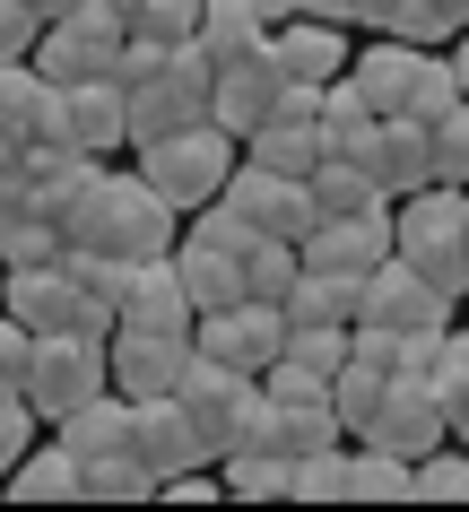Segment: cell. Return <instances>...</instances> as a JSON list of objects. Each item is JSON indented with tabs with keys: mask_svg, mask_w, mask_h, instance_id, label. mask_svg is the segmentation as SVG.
I'll return each mask as SVG.
<instances>
[{
	"mask_svg": "<svg viewBox=\"0 0 469 512\" xmlns=\"http://www.w3.org/2000/svg\"><path fill=\"white\" fill-rule=\"evenodd\" d=\"M174 200L148 174H96V191L87 200H70L61 209V243L70 252H122V261H157V252H174Z\"/></svg>",
	"mask_w": 469,
	"mask_h": 512,
	"instance_id": "cell-1",
	"label": "cell"
},
{
	"mask_svg": "<svg viewBox=\"0 0 469 512\" xmlns=\"http://www.w3.org/2000/svg\"><path fill=\"white\" fill-rule=\"evenodd\" d=\"M174 400H183V417L200 426L209 460L261 443V417H270L261 374H235V365H218V356H200V348H192V365H183V382H174Z\"/></svg>",
	"mask_w": 469,
	"mask_h": 512,
	"instance_id": "cell-2",
	"label": "cell"
},
{
	"mask_svg": "<svg viewBox=\"0 0 469 512\" xmlns=\"http://www.w3.org/2000/svg\"><path fill=\"white\" fill-rule=\"evenodd\" d=\"M391 252L426 270L435 287L469 296V235H461V191L452 183H417L409 200H391Z\"/></svg>",
	"mask_w": 469,
	"mask_h": 512,
	"instance_id": "cell-3",
	"label": "cell"
},
{
	"mask_svg": "<svg viewBox=\"0 0 469 512\" xmlns=\"http://www.w3.org/2000/svg\"><path fill=\"white\" fill-rule=\"evenodd\" d=\"M235 148L244 139L218 131V122H192V131H166V139H139V174L166 191L174 209H209L235 174Z\"/></svg>",
	"mask_w": 469,
	"mask_h": 512,
	"instance_id": "cell-4",
	"label": "cell"
},
{
	"mask_svg": "<svg viewBox=\"0 0 469 512\" xmlns=\"http://www.w3.org/2000/svg\"><path fill=\"white\" fill-rule=\"evenodd\" d=\"M105 339H87V330H35L27 348V408L53 426V417H70L79 400H96L105 391Z\"/></svg>",
	"mask_w": 469,
	"mask_h": 512,
	"instance_id": "cell-5",
	"label": "cell"
},
{
	"mask_svg": "<svg viewBox=\"0 0 469 512\" xmlns=\"http://www.w3.org/2000/svg\"><path fill=\"white\" fill-rule=\"evenodd\" d=\"M122 44H131V35H122V18H113L105 0H87V9H70V18H53V27L35 35L27 61H35L53 87H79V79H105L113 61H122Z\"/></svg>",
	"mask_w": 469,
	"mask_h": 512,
	"instance_id": "cell-6",
	"label": "cell"
},
{
	"mask_svg": "<svg viewBox=\"0 0 469 512\" xmlns=\"http://www.w3.org/2000/svg\"><path fill=\"white\" fill-rule=\"evenodd\" d=\"M452 313H461V296L435 287L426 270H409L400 252L374 261V270L357 278V322H383V330H452Z\"/></svg>",
	"mask_w": 469,
	"mask_h": 512,
	"instance_id": "cell-7",
	"label": "cell"
},
{
	"mask_svg": "<svg viewBox=\"0 0 469 512\" xmlns=\"http://www.w3.org/2000/svg\"><path fill=\"white\" fill-rule=\"evenodd\" d=\"M183 365H192V339L183 330H139V322L105 330V374H113L122 400H174Z\"/></svg>",
	"mask_w": 469,
	"mask_h": 512,
	"instance_id": "cell-8",
	"label": "cell"
},
{
	"mask_svg": "<svg viewBox=\"0 0 469 512\" xmlns=\"http://www.w3.org/2000/svg\"><path fill=\"white\" fill-rule=\"evenodd\" d=\"M226 209L244 217L252 235H287V243H304L313 226H322V209H313V191H304V174H270V165H235L226 174V191H218Z\"/></svg>",
	"mask_w": 469,
	"mask_h": 512,
	"instance_id": "cell-9",
	"label": "cell"
},
{
	"mask_svg": "<svg viewBox=\"0 0 469 512\" xmlns=\"http://www.w3.org/2000/svg\"><path fill=\"white\" fill-rule=\"evenodd\" d=\"M192 348L218 356V365H235V374H270L278 348H287V313H278L270 296H244V304H226V313H200Z\"/></svg>",
	"mask_w": 469,
	"mask_h": 512,
	"instance_id": "cell-10",
	"label": "cell"
},
{
	"mask_svg": "<svg viewBox=\"0 0 469 512\" xmlns=\"http://www.w3.org/2000/svg\"><path fill=\"white\" fill-rule=\"evenodd\" d=\"M357 443H383V452L417 460V452H435V443H452V408L435 400V382H426V374H391L383 382V408H374V426H365Z\"/></svg>",
	"mask_w": 469,
	"mask_h": 512,
	"instance_id": "cell-11",
	"label": "cell"
},
{
	"mask_svg": "<svg viewBox=\"0 0 469 512\" xmlns=\"http://www.w3.org/2000/svg\"><path fill=\"white\" fill-rule=\"evenodd\" d=\"M296 261L304 270H331V278H365L374 261H391V200L383 209H357V217H322L296 243Z\"/></svg>",
	"mask_w": 469,
	"mask_h": 512,
	"instance_id": "cell-12",
	"label": "cell"
},
{
	"mask_svg": "<svg viewBox=\"0 0 469 512\" xmlns=\"http://www.w3.org/2000/svg\"><path fill=\"white\" fill-rule=\"evenodd\" d=\"M278 96H287V70H278V53L261 44V53H244V61H226V70H218V87H209V122L235 131V139H252L278 113Z\"/></svg>",
	"mask_w": 469,
	"mask_h": 512,
	"instance_id": "cell-13",
	"label": "cell"
},
{
	"mask_svg": "<svg viewBox=\"0 0 469 512\" xmlns=\"http://www.w3.org/2000/svg\"><path fill=\"white\" fill-rule=\"evenodd\" d=\"M357 165L374 174V191H383V200H409L417 183H435V157H426V122H409V113H383V122L357 139Z\"/></svg>",
	"mask_w": 469,
	"mask_h": 512,
	"instance_id": "cell-14",
	"label": "cell"
},
{
	"mask_svg": "<svg viewBox=\"0 0 469 512\" xmlns=\"http://www.w3.org/2000/svg\"><path fill=\"white\" fill-rule=\"evenodd\" d=\"M131 452L148 460L157 486L183 478V469H209V443H200V426L183 417V400H131Z\"/></svg>",
	"mask_w": 469,
	"mask_h": 512,
	"instance_id": "cell-15",
	"label": "cell"
},
{
	"mask_svg": "<svg viewBox=\"0 0 469 512\" xmlns=\"http://www.w3.org/2000/svg\"><path fill=\"white\" fill-rule=\"evenodd\" d=\"M0 313H18L27 330H79V278H70V261L9 270V287H0Z\"/></svg>",
	"mask_w": 469,
	"mask_h": 512,
	"instance_id": "cell-16",
	"label": "cell"
},
{
	"mask_svg": "<svg viewBox=\"0 0 469 512\" xmlns=\"http://www.w3.org/2000/svg\"><path fill=\"white\" fill-rule=\"evenodd\" d=\"M174 278H183L192 313L244 304V252H226V243H209V235H174Z\"/></svg>",
	"mask_w": 469,
	"mask_h": 512,
	"instance_id": "cell-17",
	"label": "cell"
},
{
	"mask_svg": "<svg viewBox=\"0 0 469 512\" xmlns=\"http://www.w3.org/2000/svg\"><path fill=\"white\" fill-rule=\"evenodd\" d=\"M0 495L9 504H87V460L70 452V443H27V460L0 478Z\"/></svg>",
	"mask_w": 469,
	"mask_h": 512,
	"instance_id": "cell-18",
	"label": "cell"
},
{
	"mask_svg": "<svg viewBox=\"0 0 469 512\" xmlns=\"http://www.w3.org/2000/svg\"><path fill=\"white\" fill-rule=\"evenodd\" d=\"M270 53H278V70L287 79H304V87H322V79H339L348 70V27H331V18H287V27H270Z\"/></svg>",
	"mask_w": 469,
	"mask_h": 512,
	"instance_id": "cell-19",
	"label": "cell"
},
{
	"mask_svg": "<svg viewBox=\"0 0 469 512\" xmlns=\"http://www.w3.org/2000/svg\"><path fill=\"white\" fill-rule=\"evenodd\" d=\"M122 322L139 330H183L192 339V296H183V278H174V252H157V261H131V287H122Z\"/></svg>",
	"mask_w": 469,
	"mask_h": 512,
	"instance_id": "cell-20",
	"label": "cell"
},
{
	"mask_svg": "<svg viewBox=\"0 0 469 512\" xmlns=\"http://www.w3.org/2000/svg\"><path fill=\"white\" fill-rule=\"evenodd\" d=\"M70 139H79L87 157H105V148H131V87L113 79H79L70 87Z\"/></svg>",
	"mask_w": 469,
	"mask_h": 512,
	"instance_id": "cell-21",
	"label": "cell"
},
{
	"mask_svg": "<svg viewBox=\"0 0 469 512\" xmlns=\"http://www.w3.org/2000/svg\"><path fill=\"white\" fill-rule=\"evenodd\" d=\"M53 434L61 443H70V452L79 460H105V452H131V400H122V391H96V400H79L70 408V417H53Z\"/></svg>",
	"mask_w": 469,
	"mask_h": 512,
	"instance_id": "cell-22",
	"label": "cell"
},
{
	"mask_svg": "<svg viewBox=\"0 0 469 512\" xmlns=\"http://www.w3.org/2000/svg\"><path fill=\"white\" fill-rule=\"evenodd\" d=\"M261 443H270V452H287V460H304V452H322V443H348V426H339L331 400H270Z\"/></svg>",
	"mask_w": 469,
	"mask_h": 512,
	"instance_id": "cell-23",
	"label": "cell"
},
{
	"mask_svg": "<svg viewBox=\"0 0 469 512\" xmlns=\"http://www.w3.org/2000/svg\"><path fill=\"white\" fill-rule=\"evenodd\" d=\"M192 44L209 61H244V53H261V44H270V27H261V9H252V0H200V27H192Z\"/></svg>",
	"mask_w": 469,
	"mask_h": 512,
	"instance_id": "cell-24",
	"label": "cell"
},
{
	"mask_svg": "<svg viewBox=\"0 0 469 512\" xmlns=\"http://www.w3.org/2000/svg\"><path fill=\"white\" fill-rule=\"evenodd\" d=\"M244 157H252V165H270V174H313V165L331 157V148H322V122L270 113V122H261V131L244 139Z\"/></svg>",
	"mask_w": 469,
	"mask_h": 512,
	"instance_id": "cell-25",
	"label": "cell"
},
{
	"mask_svg": "<svg viewBox=\"0 0 469 512\" xmlns=\"http://www.w3.org/2000/svg\"><path fill=\"white\" fill-rule=\"evenodd\" d=\"M313 122H322V148H331V157H357V139L374 131L383 113H374V96L357 87V70H339V79H322V113H313Z\"/></svg>",
	"mask_w": 469,
	"mask_h": 512,
	"instance_id": "cell-26",
	"label": "cell"
},
{
	"mask_svg": "<svg viewBox=\"0 0 469 512\" xmlns=\"http://www.w3.org/2000/svg\"><path fill=\"white\" fill-rule=\"evenodd\" d=\"M417 53L426 44H409V35H374L348 70H357V87L374 96V113H400V96H409V70H417Z\"/></svg>",
	"mask_w": 469,
	"mask_h": 512,
	"instance_id": "cell-27",
	"label": "cell"
},
{
	"mask_svg": "<svg viewBox=\"0 0 469 512\" xmlns=\"http://www.w3.org/2000/svg\"><path fill=\"white\" fill-rule=\"evenodd\" d=\"M218 478H226V504H278L287 478H296V460L270 452V443H244V452L218 460Z\"/></svg>",
	"mask_w": 469,
	"mask_h": 512,
	"instance_id": "cell-28",
	"label": "cell"
},
{
	"mask_svg": "<svg viewBox=\"0 0 469 512\" xmlns=\"http://www.w3.org/2000/svg\"><path fill=\"white\" fill-rule=\"evenodd\" d=\"M287 322H357V278H331V270H296L287 296H278Z\"/></svg>",
	"mask_w": 469,
	"mask_h": 512,
	"instance_id": "cell-29",
	"label": "cell"
},
{
	"mask_svg": "<svg viewBox=\"0 0 469 512\" xmlns=\"http://www.w3.org/2000/svg\"><path fill=\"white\" fill-rule=\"evenodd\" d=\"M304 191H313V209H322V217H357V209H383V191H374V174H365L357 157H322L313 174H304Z\"/></svg>",
	"mask_w": 469,
	"mask_h": 512,
	"instance_id": "cell-30",
	"label": "cell"
},
{
	"mask_svg": "<svg viewBox=\"0 0 469 512\" xmlns=\"http://www.w3.org/2000/svg\"><path fill=\"white\" fill-rule=\"evenodd\" d=\"M131 44H183L200 27V0H105Z\"/></svg>",
	"mask_w": 469,
	"mask_h": 512,
	"instance_id": "cell-31",
	"label": "cell"
},
{
	"mask_svg": "<svg viewBox=\"0 0 469 512\" xmlns=\"http://www.w3.org/2000/svg\"><path fill=\"white\" fill-rule=\"evenodd\" d=\"M409 504H469V443H435L409 460Z\"/></svg>",
	"mask_w": 469,
	"mask_h": 512,
	"instance_id": "cell-32",
	"label": "cell"
},
{
	"mask_svg": "<svg viewBox=\"0 0 469 512\" xmlns=\"http://www.w3.org/2000/svg\"><path fill=\"white\" fill-rule=\"evenodd\" d=\"M348 504H409V460L383 452V443H357L348 452Z\"/></svg>",
	"mask_w": 469,
	"mask_h": 512,
	"instance_id": "cell-33",
	"label": "cell"
},
{
	"mask_svg": "<svg viewBox=\"0 0 469 512\" xmlns=\"http://www.w3.org/2000/svg\"><path fill=\"white\" fill-rule=\"evenodd\" d=\"M461 105V79H452V53H417V70H409V96H400V113L409 122H443V113Z\"/></svg>",
	"mask_w": 469,
	"mask_h": 512,
	"instance_id": "cell-34",
	"label": "cell"
},
{
	"mask_svg": "<svg viewBox=\"0 0 469 512\" xmlns=\"http://www.w3.org/2000/svg\"><path fill=\"white\" fill-rule=\"evenodd\" d=\"M426 382H435V400L452 408V426L469 417V330H435V348H426Z\"/></svg>",
	"mask_w": 469,
	"mask_h": 512,
	"instance_id": "cell-35",
	"label": "cell"
},
{
	"mask_svg": "<svg viewBox=\"0 0 469 512\" xmlns=\"http://www.w3.org/2000/svg\"><path fill=\"white\" fill-rule=\"evenodd\" d=\"M70 243H61V217H44V209H18L9 226H0V261L9 270H35V261H61Z\"/></svg>",
	"mask_w": 469,
	"mask_h": 512,
	"instance_id": "cell-36",
	"label": "cell"
},
{
	"mask_svg": "<svg viewBox=\"0 0 469 512\" xmlns=\"http://www.w3.org/2000/svg\"><path fill=\"white\" fill-rule=\"evenodd\" d=\"M148 495H157V478H148V460H139V452L87 460V504H148Z\"/></svg>",
	"mask_w": 469,
	"mask_h": 512,
	"instance_id": "cell-37",
	"label": "cell"
},
{
	"mask_svg": "<svg viewBox=\"0 0 469 512\" xmlns=\"http://www.w3.org/2000/svg\"><path fill=\"white\" fill-rule=\"evenodd\" d=\"M296 504H348V443H322V452L296 460V478H287Z\"/></svg>",
	"mask_w": 469,
	"mask_h": 512,
	"instance_id": "cell-38",
	"label": "cell"
},
{
	"mask_svg": "<svg viewBox=\"0 0 469 512\" xmlns=\"http://www.w3.org/2000/svg\"><path fill=\"white\" fill-rule=\"evenodd\" d=\"M304 270V261H296V243H287V235H252L244 243V296H287V278H296Z\"/></svg>",
	"mask_w": 469,
	"mask_h": 512,
	"instance_id": "cell-39",
	"label": "cell"
},
{
	"mask_svg": "<svg viewBox=\"0 0 469 512\" xmlns=\"http://www.w3.org/2000/svg\"><path fill=\"white\" fill-rule=\"evenodd\" d=\"M383 382H391V374H374V365H357V356L331 374V408H339V426H348V434L374 426V408H383Z\"/></svg>",
	"mask_w": 469,
	"mask_h": 512,
	"instance_id": "cell-40",
	"label": "cell"
},
{
	"mask_svg": "<svg viewBox=\"0 0 469 512\" xmlns=\"http://www.w3.org/2000/svg\"><path fill=\"white\" fill-rule=\"evenodd\" d=\"M426 157H435V183L469 191V105H452L443 122H426Z\"/></svg>",
	"mask_w": 469,
	"mask_h": 512,
	"instance_id": "cell-41",
	"label": "cell"
},
{
	"mask_svg": "<svg viewBox=\"0 0 469 512\" xmlns=\"http://www.w3.org/2000/svg\"><path fill=\"white\" fill-rule=\"evenodd\" d=\"M469 27V0H409V44H452Z\"/></svg>",
	"mask_w": 469,
	"mask_h": 512,
	"instance_id": "cell-42",
	"label": "cell"
},
{
	"mask_svg": "<svg viewBox=\"0 0 469 512\" xmlns=\"http://www.w3.org/2000/svg\"><path fill=\"white\" fill-rule=\"evenodd\" d=\"M35 35H44V9L35 0H0V61H27Z\"/></svg>",
	"mask_w": 469,
	"mask_h": 512,
	"instance_id": "cell-43",
	"label": "cell"
},
{
	"mask_svg": "<svg viewBox=\"0 0 469 512\" xmlns=\"http://www.w3.org/2000/svg\"><path fill=\"white\" fill-rule=\"evenodd\" d=\"M27 443H35V408H27V391H9L0 400V478L27 460Z\"/></svg>",
	"mask_w": 469,
	"mask_h": 512,
	"instance_id": "cell-44",
	"label": "cell"
},
{
	"mask_svg": "<svg viewBox=\"0 0 469 512\" xmlns=\"http://www.w3.org/2000/svg\"><path fill=\"white\" fill-rule=\"evenodd\" d=\"M27 348H35V330L18 322V313H0V400L27 391Z\"/></svg>",
	"mask_w": 469,
	"mask_h": 512,
	"instance_id": "cell-45",
	"label": "cell"
},
{
	"mask_svg": "<svg viewBox=\"0 0 469 512\" xmlns=\"http://www.w3.org/2000/svg\"><path fill=\"white\" fill-rule=\"evenodd\" d=\"M157 495H166V504H226V478H218V460H209V469H183V478H166Z\"/></svg>",
	"mask_w": 469,
	"mask_h": 512,
	"instance_id": "cell-46",
	"label": "cell"
},
{
	"mask_svg": "<svg viewBox=\"0 0 469 512\" xmlns=\"http://www.w3.org/2000/svg\"><path fill=\"white\" fill-rule=\"evenodd\" d=\"M443 53H452V79H461V105H469V27L452 35V44H443Z\"/></svg>",
	"mask_w": 469,
	"mask_h": 512,
	"instance_id": "cell-47",
	"label": "cell"
},
{
	"mask_svg": "<svg viewBox=\"0 0 469 512\" xmlns=\"http://www.w3.org/2000/svg\"><path fill=\"white\" fill-rule=\"evenodd\" d=\"M252 9H261V27H287L296 18V0H252Z\"/></svg>",
	"mask_w": 469,
	"mask_h": 512,
	"instance_id": "cell-48",
	"label": "cell"
},
{
	"mask_svg": "<svg viewBox=\"0 0 469 512\" xmlns=\"http://www.w3.org/2000/svg\"><path fill=\"white\" fill-rule=\"evenodd\" d=\"M35 9H44V27H53V18H70V9H87V0H35Z\"/></svg>",
	"mask_w": 469,
	"mask_h": 512,
	"instance_id": "cell-49",
	"label": "cell"
},
{
	"mask_svg": "<svg viewBox=\"0 0 469 512\" xmlns=\"http://www.w3.org/2000/svg\"><path fill=\"white\" fill-rule=\"evenodd\" d=\"M461 235H469V191H461Z\"/></svg>",
	"mask_w": 469,
	"mask_h": 512,
	"instance_id": "cell-50",
	"label": "cell"
},
{
	"mask_svg": "<svg viewBox=\"0 0 469 512\" xmlns=\"http://www.w3.org/2000/svg\"><path fill=\"white\" fill-rule=\"evenodd\" d=\"M0 287H9V261H0Z\"/></svg>",
	"mask_w": 469,
	"mask_h": 512,
	"instance_id": "cell-51",
	"label": "cell"
},
{
	"mask_svg": "<svg viewBox=\"0 0 469 512\" xmlns=\"http://www.w3.org/2000/svg\"><path fill=\"white\" fill-rule=\"evenodd\" d=\"M461 304H469V296H461Z\"/></svg>",
	"mask_w": 469,
	"mask_h": 512,
	"instance_id": "cell-52",
	"label": "cell"
}]
</instances>
